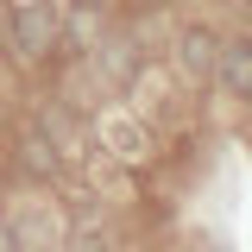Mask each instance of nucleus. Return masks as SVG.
<instances>
[{"mask_svg": "<svg viewBox=\"0 0 252 252\" xmlns=\"http://www.w3.org/2000/svg\"><path fill=\"white\" fill-rule=\"evenodd\" d=\"M215 82L233 94H252V38H220L215 51Z\"/></svg>", "mask_w": 252, "mask_h": 252, "instance_id": "nucleus-3", "label": "nucleus"}, {"mask_svg": "<svg viewBox=\"0 0 252 252\" xmlns=\"http://www.w3.org/2000/svg\"><path fill=\"white\" fill-rule=\"evenodd\" d=\"M19 164H26L32 177H44V183H51V177H63V152L38 132V126H32V132H19Z\"/></svg>", "mask_w": 252, "mask_h": 252, "instance_id": "nucleus-4", "label": "nucleus"}, {"mask_svg": "<svg viewBox=\"0 0 252 252\" xmlns=\"http://www.w3.org/2000/svg\"><path fill=\"white\" fill-rule=\"evenodd\" d=\"M0 252H19V233H13L6 220H0Z\"/></svg>", "mask_w": 252, "mask_h": 252, "instance_id": "nucleus-6", "label": "nucleus"}, {"mask_svg": "<svg viewBox=\"0 0 252 252\" xmlns=\"http://www.w3.org/2000/svg\"><path fill=\"white\" fill-rule=\"evenodd\" d=\"M6 38H13V51H19L26 63L57 57V51H63V19H57V6H44V0H19Z\"/></svg>", "mask_w": 252, "mask_h": 252, "instance_id": "nucleus-1", "label": "nucleus"}, {"mask_svg": "<svg viewBox=\"0 0 252 252\" xmlns=\"http://www.w3.org/2000/svg\"><path fill=\"white\" fill-rule=\"evenodd\" d=\"M246 6H252V0H246Z\"/></svg>", "mask_w": 252, "mask_h": 252, "instance_id": "nucleus-7", "label": "nucleus"}, {"mask_svg": "<svg viewBox=\"0 0 252 252\" xmlns=\"http://www.w3.org/2000/svg\"><path fill=\"white\" fill-rule=\"evenodd\" d=\"M215 51H220V38L208 26H183V38H177V69H183L189 82H215Z\"/></svg>", "mask_w": 252, "mask_h": 252, "instance_id": "nucleus-2", "label": "nucleus"}, {"mask_svg": "<svg viewBox=\"0 0 252 252\" xmlns=\"http://www.w3.org/2000/svg\"><path fill=\"white\" fill-rule=\"evenodd\" d=\"M69 6H76V13H107L114 0H69Z\"/></svg>", "mask_w": 252, "mask_h": 252, "instance_id": "nucleus-5", "label": "nucleus"}]
</instances>
